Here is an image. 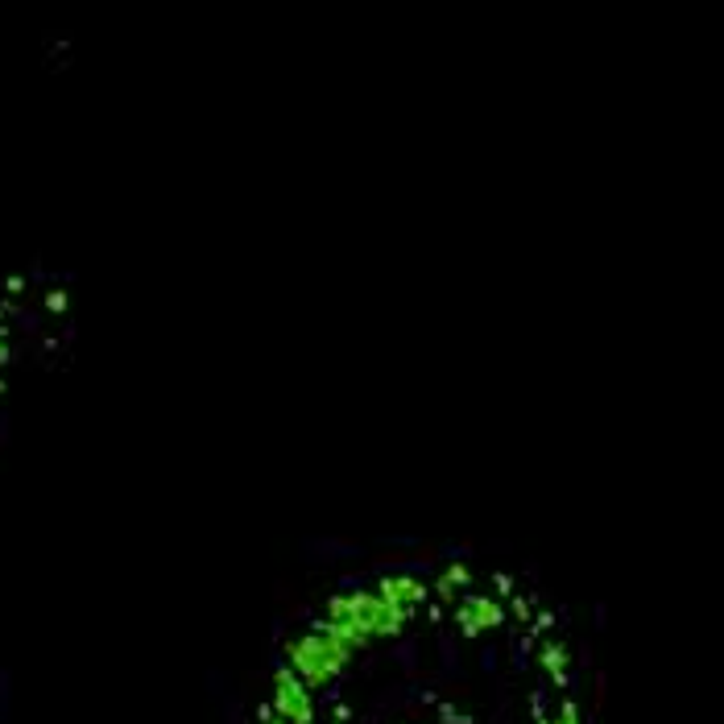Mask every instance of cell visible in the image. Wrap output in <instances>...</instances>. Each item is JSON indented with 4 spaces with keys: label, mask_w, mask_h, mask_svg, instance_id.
<instances>
[{
    "label": "cell",
    "mask_w": 724,
    "mask_h": 724,
    "mask_svg": "<svg viewBox=\"0 0 724 724\" xmlns=\"http://www.w3.org/2000/svg\"><path fill=\"white\" fill-rule=\"evenodd\" d=\"M348 658H352V646L340 642L336 633L319 629V625H315L311 633H303V638L286 642V667H290L298 679H303L311 691L336 679V675L348 667Z\"/></svg>",
    "instance_id": "obj_1"
},
{
    "label": "cell",
    "mask_w": 724,
    "mask_h": 724,
    "mask_svg": "<svg viewBox=\"0 0 724 724\" xmlns=\"http://www.w3.org/2000/svg\"><path fill=\"white\" fill-rule=\"evenodd\" d=\"M274 712H278V720H286V724H311V716H315L311 687L298 679L290 667H282V671L274 675Z\"/></svg>",
    "instance_id": "obj_2"
},
{
    "label": "cell",
    "mask_w": 724,
    "mask_h": 724,
    "mask_svg": "<svg viewBox=\"0 0 724 724\" xmlns=\"http://www.w3.org/2000/svg\"><path fill=\"white\" fill-rule=\"evenodd\" d=\"M501 605L497 600H489V596H468L464 605H460V613H456V621L468 629V633H480V629H493V625H501Z\"/></svg>",
    "instance_id": "obj_3"
},
{
    "label": "cell",
    "mask_w": 724,
    "mask_h": 724,
    "mask_svg": "<svg viewBox=\"0 0 724 724\" xmlns=\"http://www.w3.org/2000/svg\"><path fill=\"white\" fill-rule=\"evenodd\" d=\"M377 592L389 600V605L414 609V605H422V596H427V584H418L414 576H385V580L377 584Z\"/></svg>",
    "instance_id": "obj_4"
},
{
    "label": "cell",
    "mask_w": 724,
    "mask_h": 724,
    "mask_svg": "<svg viewBox=\"0 0 724 724\" xmlns=\"http://www.w3.org/2000/svg\"><path fill=\"white\" fill-rule=\"evenodd\" d=\"M464 584H468V571H464V567H451V571H443V580H439V596H443V600H456V596L464 592Z\"/></svg>",
    "instance_id": "obj_5"
},
{
    "label": "cell",
    "mask_w": 724,
    "mask_h": 724,
    "mask_svg": "<svg viewBox=\"0 0 724 724\" xmlns=\"http://www.w3.org/2000/svg\"><path fill=\"white\" fill-rule=\"evenodd\" d=\"M555 724H580V712L571 708V704H563V712H559V720Z\"/></svg>",
    "instance_id": "obj_6"
}]
</instances>
